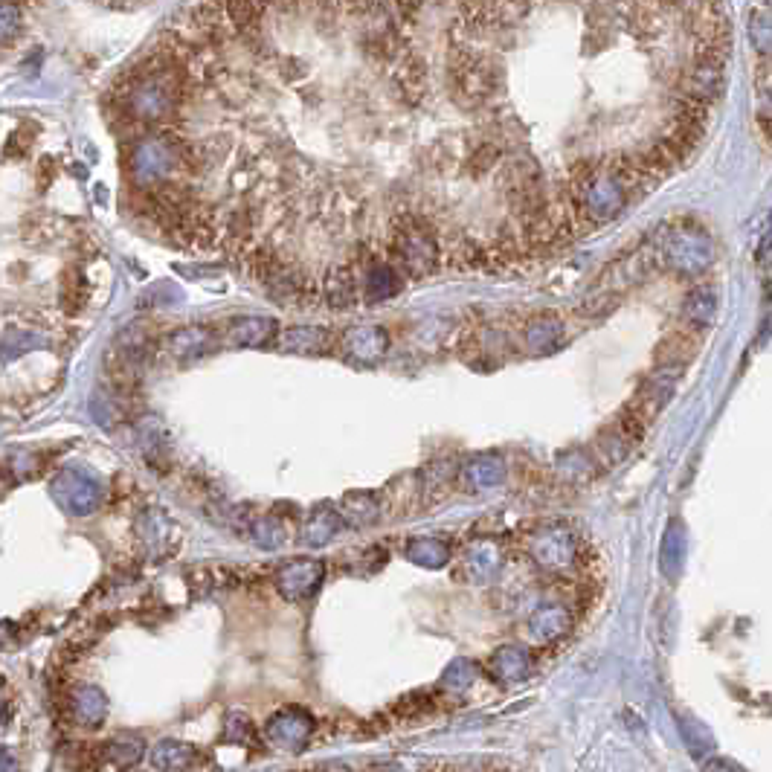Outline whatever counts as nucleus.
Masks as SVG:
<instances>
[{
    "label": "nucleus",
    "mask_w": 772,
    "mask_h": 772,
    "mask_svg": "<svg viewBox=\"0 0 772 772\" xmlns=\"http://www.w3.org/2000/svg\"><path fill=\"white\" fill-rule=\"evenodd\" d=\"M265 735L273 746H279L285 752H302L314 735V717L302 706H285L276 714H270V720L265 723Z\"/></svg>",
    "instance_id": "obj_11"
},
{
    "label": "nucleus",
    "mask_w": 772,
    "mask_h": 772,
    "mask_svg": "<svg viewBox=\"0 0 772 772\" xmlns=\"http://www.w3.org/2000/svg\"><path fill=\"white\" fill-rule=\"evenodd\" d=\"M677 381H680V372L654 369V375L645 378V384L639 386V392H636L633 401L624 407V413H630L642 427H648V424L668 407V401L674 398Z\"/></svg>",
    "instance_id": "obj_10"
},
{
    "label": "nucleus",
    "mask_w": 772,
    "mask_h": 772,
    "mask_svg": "<svg viewBox=\"0 0 772 772\" xmlns=\"http://www.w3.org/2000/svg\"><path fill=\"white\" fill-rule=\"evenodd\" d=\"M450 73H453L456 90L462 96H468L474 105L491 99L497 85H500V64L485 53H471V50L456 53Z\"/></svg>",
    "instance_id": "obj_5"
},
{
    "label": "nucleus",
    "mask_w": 772,
    "mask_h": 772,
    "mask_svg": "<svg viewBox=\"0 0 772 772\" xmlns=\"http://www.w3.org/2000/svg\"><path fill=\"white\" fill-rule=\"evenodd\" d=\"M566 328L558 317L546 314V317H537L529 326L523 328V337H526V346L532 352H552L564 343Z\"/></svg>",
    "instance_id": "obj_27"
},
{
    "label": "nucleus",
    "mask_w": 772,
    "mask_h": 772,
    "mask_svg": "<svg viewBox=\"0 0 772 772\" xmlns=\"http://www.w3.org/2000/svg\"><path fill=\"white\" fill-rule=\"evenodd\" d=\"M503 462L500 459H476V462H468L462 468L459 479L468 482L474 491H482V488H494L503 482Z\"/></svg>",
    "instance_id": "obj_32"
},
{
    "label": "nucleus",
    "mask_w": 772,
    "mask_h": 772,
    "mask_svg": "<svg viewBox=\"0 0 772 772\" xmlns=\"http://www.w3.org/2000/svg\"><path fill=\"white\" fill-rule=\"evenodd\" d=\"M221 343V331L212 326H186L178 328L169 337V352L180 360H192V357L209 355L215 346Z\"/></svg>",
    "instance_id": "obj_18"
},
{
    "label": "nucleus",
    "mask_w": 772,
    "mask_h": 772,
    "mask_svg": "<svg viewBox=\"0 0 772 772\" xmlns=\"http://www.w3.org/2000/svg\"><path fill=\"white\" fill-rule=\"evenodd\" d=\"M178 166H186V149L172 134L140 140L128 157L131 178L140 186H163Z\"/></svg>",
    "instance_id": "obj_3"
},
{
    "label": "nucleus",
    "mask_w": 772,
    "mask_h": 772,
    "mask_svg": "<svg viewBox=\"0 0 772 772\" xmlns=\"http://www.w3.org/2000/svg\"><path fill=\"white\" fill-rule=\"evenodd\" d=\"M279 343L285 352L297 355H328L337 346V337L323 326H294L282 331Z\"/></svg>",
    "instance_id": "obj_19"
},
{
    "label": "nucleus",
    "mask_w": 772,
    "mask_h": 772,
    "mask_svg": "<svg viewBox=\"0 0 772 772\" xmlns=\"http://www.w3.org/2000/svg\"><path fill=\"white\" fill-rule=\"evenodd\" d=\"M720 308V297L717 288L712 285H697L694 291H688V297L683 302V323L685 331H703L714 323Z\"/></svg>",
    "instance_id": "obj_20"
},
{
    "label": "nucleus",
    "mask_w": 772,
    "mask_h": 772,
    "mask_svg": "<svg viewBox=\"0 0 772 772\" xmlns=\"http://www.w3.org/2000/svg\"><path fill=\"white\" fill-rule=\"evenodd\" d=\"M526 555L543 572H552V575H564V572L581 564V558H584L578 537L566 526H543V529L532 532L526 537Z\"/></svg>",
    "instance_id": "obj_4"
},
{
    "label": "nucleus",
    "mask_w": 772,
    "mask_h": 772,
    "mask_svg": "<svg viewBox=\"0 0 772 772\" xmlns=\"http://www.w3.org/2000/svg\"><path fill=\"white\" fill-rule=\"evenodd\" d=\"M323 578H326L323 561L299 558V561H291L276 572V590L288 601H305L320 590Z\"/></svg>",
    "instance_id": "obj_12"
},
{
    "label": "nucleus",
    "mask_w": 772,
    "mask_h": 772,
    "mask_svg": "<svg viewBox=\"0 0 772 772\" xmlns=\"http://www.w3.org/2000/svg\"><path fill=\"white\" fill-rule=\"evenodd\" d=\"M697 355V337L694 331H674L668 334L659 349H656V369H668V372H680L683 375L685 366Z\"/></svg>",
    "instance_id": "obj_21"
},
{
    "label": "nucleus",
    "mask_w": 772,
    "mask_h": 772,
    "mask_svg": "<svg viewBox=\"0 0 772 772\" xmlns=\"http://www.w3.org/2000/svg\"><path fill=\"white\" fill-rule=\"evenodd\" d=\"M67 714L76 726L96 729V726H102V720L108 714V700L93 685H76L67 697Z\"/></svg>",
    "instance_id": "obj_15"
},
{
    "label": "nucleus",
    "mask_w": 772,
    "mask_h": 772,
    "mask_svg": "<svg viewBox=\"0 0 772 772\" xmlns=\"http://www.w3.org/2000/svg\"><path fill=\"white\" fill-rule=\"evenodd\" d=\"M21 21V12L12 3H0V38H6L9 32H15Z\"/></svg>",
    "instance_id": "obj_37"
},
{
    "label": "nucleus",
    "mask_w": 772,
    "mask_h": 772,
    "mask_svg": "<svg viewBox=\"0 0 772 772\" xmlns=\"http://www.w3.org/2000/svg\"><path fill=\"white\" fill-rule=\"evenodd\" d=\"M369 772H404L401 767H375V770H369Z\"/></svg>",
    "instance_id": "obj_41"
},
{
    "label": "nucleus",
    "mask_w": 772,
    "mask_h": 772,
    "mask_svg": "<svg viewBox=\"0 0 772 772\" xmlns=\"http://www.w3.org/2000/svg\"><path fill=\"white\" fill-rule=\"evenodd\" d=\"M532 668H535V659H532V654H529L526 648H520V645H503L497 654L491 656V674L505 685L529 680Z\"/></svg>",
    "instance_id": "obj_22"
},
{
    "label": "nucleus",
    "mask_w": 772,
    "mask_h": 772,
    "mask_svg": "<svg viewBox=\"0 0 772 772\" xmlns=\"http://www.w3.org/2000/svg\"><path fill=\"white\" fill-rule=\"evenodd\" d=\"M497 569H500V552H497V546L479 540L474 546H468L465 555L459 558L456 575H459L462 581H471V584H485V581H491V578L497 575Z\"/></svg>",
    "instance_id": "obj_16"
},
{
    "label": "nucleus",
    "mask_w": 772,
    "mask_h": 772,
    "mask_svg": "<svg viewBox=\"0 0 772 772\" xmlns=\"http://www.w3.org/2000/svg\"><path fill=\"white\" fill-rule=\"evenodd\" d=\"M12 636H15V630H12V624H0V648H6L9 642H12Z\"/></svg>",
    "instance_id": "obj_40"
},
{
    "label": "nucleus",
    "mask_w": 772,
    "mask_h": 772,
    "mask_svg": "<svg viewBox=\"0 0 772 772\" xmlns=\"http://www.w3.org/2000/svg\"><path fill=\"white\" fill-rule=\"evenodd\" d=\"M389 250H392V259H395L392 268L398 270L401 276L407 273L410 279L433 276L436 268H439V259H442L439 241H436L433 230L421 218L398 221L395 230H392Z\"/></svg>",
    "instance_id": "obj_2"
},
{
    "label": "nucleus",
    "mask_w": 772,
    "mask_h": 772,
    "mask_svg": "<svg viewBox=\"0 0 772 772\" xmlns=\"http://www.w3.org/2000/svg\"><path fill=\"white\" fill-rule=\"evenodd\" d=\"M151 764L157 772H189L201 764V752L192 743L160 741L151 749Z\"/></svg>",
    "instance_id": "obj_23"
},
{
    "label": "nucleus",
    "mask_w": 772,
    "mask_h": 772,
    "mask_svg": "<svg viewBox=\"0 0 772 772\" xmlns=\"http://www.w3.org/2000/svg\"><path fill=\"white\" fill-rule=\"evenodd\" d=\"M685 561V526L680 520H671L668 532L662 537V552H659V569L665 572L668 581H677L683 572Z\"/></svg>",
    "instance_id": "obj_29"
},
{
    "label": "nucleus",
    "mask_w": 772,
    "mask_h": 772,
    "mask_svg": "<svg viewBox=\"0 0 772 772\" xmlns=\"http://www.w3.org/2000/svg\"><path fill=\"white\" fill-rule=\"evenodd\" d=\"M723 85H726V56L697 53L683 76V99L712 108V102H717L723 93Z\"/></svg>",
    "instance_id": "obj_8"
},
{
    "label": "nucleus",
    "mask_w": 772,
    "mask_h": 772,
    "mask_svg": "<svg viewBox=\"0 0 772 772\" xmlns=\"http://www.w3.org/2000/svg\"><path fill=\"white\" fill-rule=\"evenodd\" d=\"M401 288H404V276L389 262H381V265H372L366 270V276L360 282V297L369 299V302H386V299L395 297Z\"/></svg>",
    "instance_id": "obj_25"
},
{
    "label": "nucleus",
    "mask_w": 772,
    "mask_h": 772,
    "mask_svg": "<svg viewBox=\"0 0 772 772\" xmlns=\"http://www.w3.org/2000/svg\"><path fill=\"white\" fill-rule=\"evenodd\" d=\"M146 755V746L137 738H114L96 746H82L76 752V761L90 772H122L137 767Z\"/></svg>",
    "instance_id": "obj_9"
},
{
    "label": "nucleus",
    "mask_w": 772,
    "mask_h": 772,
    "mask_svg": "<svg viewBox=\"0 0 772 772\" xmlns=\"http://www.w3.org/2000/svg\"><path fill=\"white\" fill-rule=\"evenodd\" d=\"M53 500L73 517H88L102 505V485L99 479L82 468H64L53 482H50Z\"/></svg>",
    "instance_id": "obj_7"
},
{
    "label": "nucleus",
    "mask_w": 772,
    "mask_h": 772,
    "mask_svg": "<svg viewBox=\"0 0 772 772\" xmlns=\"http://www.w3.org/2000/svg\"><path fill=\"white\" fill-rule=\"evenodd\" d=\"M340 529H343V517L334 508L320 505V508L311 511L308 523L302 526V543L305 546H326L340 535Z\"/></svg>",
    "instance_id": "obj_26"
},
{
    "label": "nucleus",
    "mask_w": 772,
    "mask_h": 772,
    "mask_svg": "<svg viewBox=\"0 0 772 772\" xmlns=\"http://www.w3.org/2000/svg\"><path fill=\"white\" fill-rule=\"evenodd\" d=\"M630 447H633V442L624 436L622 427L613 421L610 427H604V430L598 433V439H595V445H593V453H595V459H598L604 468H616V465H622L624 459H627Z\"/></svg>",
    "instance_id": "obj_28"
},
{
    "label": "nucleus",
    "mask_w": 772,
    "mask_h": 772,
    "mask_svg": "<svg viewBox=\"0 0 772 772\" xmlns=\"http://www.w3.org/2000/svg\"><path fill=\"white\" fill-rule=\"evenodd\" d=\"M749 35H752V44L761 53L770 50V6H758L755 18L749 21Z\"/></svg>",
    "instance_id": "obj_36"
},
{
    "label": "nucleus",
    "mask_w": 772,
    "mask_h": 772,
    "mask_svg": "<svg viewBox=\"0 0 772 772\" xmlns=\"http://www.w3.org/2000/svg\"><path fill=\"white\" fill-rule=\"evenodd\" d=\"M276 334H279V326L270 317H238V320H230L227 328L221 331V340L230 346H238V349H259V346L273 343Z\"/></svg>",
    "instance_id": "obj_14"
},
{
    "label": "nucleus",
    "mask_w": 772,
    "mask_h": 772,
    "mask_svg": "<svg viewBox=\"0 0 772 772\" xmlns=\"http://www.w3.org/2000/svg\"><path fill=\"white\" fill-rule=\"evenodd\" d=\"M337 346L357 366H378L381 357L386 355V349H389V334L381 326H357L349 328L337 340Z\"/></svg>",
    "instance_id": "obj_13"
},
{
    "label": "nucleus",
    "mask_w": 772,
    "mask_h": 772,
    "mask_svg": "<svg viewBox=\"0 0 772 772\" xmlns=\"http://www.w3.org/2000/svg\"><path fill=\"white\" fill-rule=\"evenodd\" d=\"M253 273L282 305H297V299H308V294H314V288L297 268L265 250L253 253Z\"/></svg>",
    "instance_id": "obj_6"
},
{
    "label": "nucleus",
    "mask_w": 772,
    "mask_h": 772,
    "mask_svg": "<svg viewBox=\"0 0 772 772\" xmlns=\"http://www.w3.org/2000/svg\"><path fill=\"white\" fill-rule=\"evenodd\" d=\"M337 514L343 517V523L349 520L352 526H369V523L381 520L384 511H381L378 494H372V491H357V494H346L343 508H340Z\"/></svg>",
    "instance_id": "obj_30"
},
{
    "label": "nucleus",
    "mask_w": 772,
    "mask_h": 772,
    "mask_svg": "<svg viewBox=\"0 0 772 772\" xmlns=\"http://www.w3.org/2000/svg\"><path fill=\"white\" fill-rule=\"evenodd\" d=\"M250 537L256 540V546L262 549H276L288 540V526L276 517V514H268L256 523H250Z\"/></svg>",
    "instance_id": "obj_33"
},
{
    "label": "nucleus",
    "mask_w": 772,
    "mask_h": 772,
    "mask_svg": "<svg viewBox=\"0 0 772 772\" xmlns=\"http://www.w3.org/2000/svg\"><path fill=\"white\" fill-rule=\"evenodd\" d=\"M224 743H233V746H247V743H256V726L244 717V714H230L227 723H224V735H221Z\"/></svg>",
    "instance_id": "obj_35"
},
{
    "label": "nucleus",
    "mask_w": 772,
    "mask_h": 772,
    "mask_svg": "<svg viewBox=\"0 0 772 772\" xmlns=\"http://www.w3.org/2000/svg\"><path fill=\"white\" fill-rule=\"evenodd\" d=\"M703 772H743L735 761H729V758H709V761H703Z\"/></svg>",
    "instance_id": "obj_38"
},
{
    "label": "nucleus",
    "mask_w": 772,
    "mask_h": 772,
    "mask_svg": "<svg viewBox=\"0 0 772 772\" xmlns=\"http://www.w3.org/2000/svg\"><path fill=\"white\" fill-rule=\"evenodd\" d=\"M0 772H18V761L6 746H0Z\"/></svg>",
    "instance_id": "obj_39"
},
{
    "label": "nucleus",
    "mask_w": 772,
    "mask_h": 772,
    "mask_svg": "<svg viewBox=\"0 0 772 772\" xmlns=\"http://www.w3.org/2000/svg\"><path fill=\"white\" fill-rule=\"evenodd\" d=\"M407 558L418 566L439 569L450 561V543L442 537H416L407 543Z\"/></svg>",
    "instance_id": "obj_31"
},
{
    "label": "nucleus",
    "mask_w": 772,
    "mask_h": 772,
    "mask_svg": "<svg viewBox=\"0 0 772 772\" xmlns=\"http://www.w3.org/2000/svg\"><path fill=\"white\" fill-rule=\"evenodd\" d=\"M323 294H326V302L331 308L343 311V308H352L357 299H360V282H357V273L352 265H337L326 273L323 279Z\"/></svg>",
    "instance_id": "obj_24"
},
{
    "label": "nucleus",
    "mask_w": 772,
    "mask_h": 772,
    "mask_svg": "<svg viewBox=\"0 0 772 772\" xmlns=\"http://www.w3.org/2000/svg\"><path fill=\"white\" fill-rule=\"evenodd\" d=\"M572 627V610L566 604H543L529 616V633L540 645L564 639Z\"/></svg>",
    "instance_id": "obj_17"
},
{
    "label": "nucleus",
    "mask_w": 772,
    "mask_h": 772,
    "mask_svg": "<svg viewBox=\"0 0 772 772\" xmlns=\"http://www.w3.org/2000/svg\"><path fill=\"white\" fill-rule=\"evenodd\" d=\"M476 677H479V665L476 662H471V659H453L447 665L442 685L450 688V691H465V688H471L476 683Z\"/></svg>",
    "instance_id": "obj_34"
},
{
    "label": "nucleus",
    "mask_w": 772,
    "mask_h": 772,
    "mask_svg": "<svg viewBox=\"0 0 772 772\" xmlns=\"http://www.w3.org/2000/svg\"><path fill=\"white\" fill-rule=\"evenodd\" d=\"M656 262L683 276H700L712 265V238L691 221H680L656 238Z\"/></svg>",
    "instance_id": "obj_1"
}]
</instances>
